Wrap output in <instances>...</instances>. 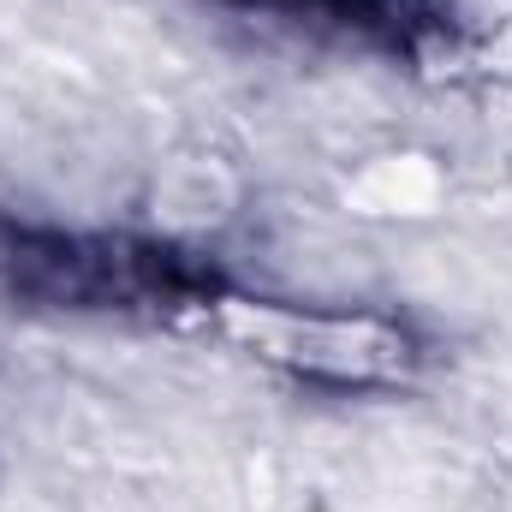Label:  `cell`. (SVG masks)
I'll use <instances>...</instances> for the list:
<instances>
[{"label": "cell", "mask_w": 512, "mask_h": 512, "mask_svg": "<svg viewBox=\"0 0 512 512\" xmlns=\"http://www.w3.org/2000/svg\"><path fill=\"white\" fill-rule=\"evenodd\" d=\"M0 286L24 304L54 310H209L221 298L215 268L173 245L114 239V233H54V227H0Z\"/></svg>", "instance_id": "cell-1"}, {"label": "cell", "mask_w": 512, "mask_h": 512, "mask_svg": "<svg viewBox=\"0 0 512 512\" xmlns=\"http://www.w3.org/2000/svg\"><path fill=\"white\" fill-rule=\"evenodd\" d=\"M215 328L245 346L256 364H274L286 376L322 387H399L417 370L411 328L387 316H352V310H292L268 298L221 292L209 304Z\"/></svg>", "instance_id": "cell-2"}, {"label": "cell", "mask_w": 512, "mask_h": 512, "mask_svg": "<svg viewBox=\"0 0 512 512\" xmlns=\"http://www.w3.org/2000/svg\"><path fill=\"white\" fill-rule=\"evenodd\" d=\"M268 12L286 18H310V24H334L352 36H370L387 48H411L429 30H447V12L435 0H256Z\"/></svg>", "instance_id": "cell-3"}]
</instances>
